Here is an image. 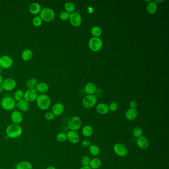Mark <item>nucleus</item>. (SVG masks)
I'll use <instances>...</instances> for the list:
<instances>
[{
  "mask_svg": "<svg viewBox=\"0 0 169 169\" xmlns=\"http://www.w3.org/2000/svg\"><path fill=\"white\" fill-rule=\"evenodd\" d=\"M46 169H56V168H55L54 166H48V167H47V168H46Z\"/></svg>",
  "mask_w": 169,
  "mask_h": 169,
  "instance_id": "c03bdc74",
  "label": "nucleus"
},
{
  "mask_svg": "<svg viewBox=\"0 0 169 169\" xmlns=\"http://www.w3.org/2000/svg\"><path fill=\"white\" fill-rule=\"evenodd\" d=\"M143 130L140 127H137L133 129V134L135 138H138L143 136Z\"/></svg>",
  "mask_w": 169,
  "mask_h": 169,
  "instance_id": "2f4dec72",
  "label": "nucleus"
},
{
  "mask_svg": "<svg viewBox=\"0 0 169 169\" xmlns=\"http://www.w3.org/2000/svg\"><path fill=\"white\" fill-rule=\"evenodd\" d=\"M136 144L139 148L142 150H146L149 146V141L145 136H141L137 138Z\"/></svg>",
  "mask_w": 169,
  "mask_h": 169,
  "instance_id": "2eb2a0df",
  "label": "nucleus"
},
{
  "mask_svg": "<svg viewBox=\"0 0 169 169\" xmlns=\"http://www.w3.org/2000/svg\"><path fill=\"white\" fill-rule=\"evenodd\" d=\"M4 91V89L2 88V87L1 85H0V93H1Z\"/></svg>",
  "mask_w": 169,
  "mask_h": 169,
  "instance_id": "a18cd8bd",
  "label": "nucleus"
},
{
  "mask_svg": "<svg viewBox=\"0 0 169 169\" xmlns=\"http://www.w3.org/2000/svg\"><path fill=\"white\" fill-rule=\"evenodd\" d=\"M33 52L30 49H26L23 50L21 53V58L23 61H27L31 60L33 57Z\"/></svg>",
  "mask_w": 169,
  "mask_h": 169,
  "instance_id": "4be33fe9",
  "label": "nucleus"
},
{
  "mask_svg": "<svg viewBox=\"0 0 169 169\" xmlns=\"http://www.w3.org/2000/svg\"><path fill=\"white\" fill-rule=\"evenodd\" d=\"M96 110L99 114L101 115L107 114L110 111L109 106L104 103L99 104L96 106Z\"/></svg>",
  "mask_w": 169,
  "mask_h": 169,
  "instance_id": "aec40b11",
  "label": "nucleus"
},
{
  "mask_svg": "<svg viewBox=\"0 0 169 169\" xmlns=\"http://www.w3.org/2000/svg\"><path fill=\"white\" fill-rule=\"evenodd\" d=\"M69 16H70V13L66 11L61 12L59 14V17L62 21H66L68 20L69 18Z\"/></svg>",
  "mask_w": 169,
  "mask_h": 169,
  "instance_id": "e433bc0d",
  "label": "nucleus"
},
{
  "mask_svg": "<svg viewBox=\"0 0 169 169\" xmlns=\"http://www.w3.org/2000/svg\"><path fill=\"white\" fill-rule=\"evenodd\" d=\"M16 82L13 78H7L4 80L1 86L4 90L6 91H11L16 88Z\"/></svg>",
  "mask_w": 169,
  "mask_h": 169,
  "instance_id": "9d476101",
  "label": "nucleus"
},
{
  "mask_svg": "<svg viewBox=\"0 0 169 169\" xmlns=\"http://www.w3.org/2000/svg\"><path fill=\"white\" fill-rule=\"evenodd\" d=\"M65 107L63 104L57 103L55 104L52 108V111L55 116H59L63 113Z\"/></svg>",
  "mask_w": 169,
  "mask_h": 169,
  "instance_id": "dca6fc26",
  "label": "nucleus"
},
{
  "mask_svg": "<svg viewBox=\"0 0 169 169\" xmlns=\"http://www.w3.org/2000/svg\"><path fill=\"white\" fill-rule=\"evenodd\" d=\"M2 108L6 111H12L16 106V102L14 99L11 97H5L1 101Z\"/></svg>",
  "mask_w": 169,
  "mask_h": 169,
  "instance_id": "20e7f679",
  "label": "nucleus"
},
{
  "mask_svg": "<svg viewBox=\"0 0 169 169\" xmlns=\"http://www.w3.org/2000/svg\"><path fill=\"white\" fill-rule=\"evenodd\" d=\"M97 102L96 96L91 94L85 96L82 101V105L85 108L87 109L92 108Z\"/></svg>",
  "mask_w": 169,
  "mask_h": 169,
  "instance_id": "423d86ee",
  "label": "nucleus"
},
{
  "mask_svg": "<svg viewBox=\"0 0 169 169\" xmlns=\"http://www.w3.org/2000/svg\"><path fill=\"white\" fill-rule=\"evenodd\" d=\"M57 140L60 143H64L67 140V134L65 133H59L56 136Z\"/></svg>",
  "mask_w": 169,
  "mask_h": 169,
  "instance_id": "f704fd0d",
  "label": "nucleus"
},
{
  "mask_svg": "<svg viewBox=\"0 0 169 169\" xmlns=\"http://www.w3.org/2000/svg\"><path fill=\"white\" fill-rule=\"evenodd\" d=\"M109 110L111 112H115L118 110V104L116 102H112L109 106Z\"/></svg>",
  "mask_w": 169,
  "mask_h": 169,
  "instance_id": "58836bf2",
  "label": "nucleus"
},
{
  "mask_svg": "<svg viewBox=\"0 0 169 169\" xmlns=\"http://www.w3.org/2000/svg\"><path fill=\"white\" fill-rule=\"evenodd\" d=\"M11 119L12 124H20L23 120V115L21 111L15 110L11 115Z\"/></svg>",
  "mask_w": 169,
  "mask_h": 169,
  "instance_id": "4468645a",
  "label": "nucleus"
},
{
  "mask_svg": "<svg viewBox=\"0 0 169 169\" xmlns=\"http://www.w3.org/2000/svg\"><path fill=\"white\" fill-rule=\"evenodd\" d=\"M91 32L95 37H99L102 34V29L97 26H95L91 28Z\"/></svg>",
  "mask_w": 169,
  "mask_h": 169,
  "instance_id": "7c9ffc66",
  "label": "nucleus"
},
{
  "mask_svg": "<svg viewBox=\"0 0 169 169\" xmlns=\"http://www.w3.org/2000/svg\"><path fill=\"white\" fill-rule=\"evenodd\" d=\"M24 94H25V92H23V90L18 89L15 92L13 99H15L16 102H18L24 99Z\"/></svg>",
  "mask_w": 169,
  "mask_h": 169,
  "instance_id": "c756f323",
  "label": "nucleus"
},
{
  "mask_svg": "<svg viewBox=\"0 0 169 169\" xmlns=\"http://www.w3.org/2000/svg\"><path fill=\"white\" fill-rule=\"evenodd\" d=\"M102 161L99 158H95L90 160L89 166L92 169H98L101 167Z\"/></svg>",
  "mask_w": 169,
  "mask_h": 169,
  "instance_id": "b1692460",
  "label": "nucleus"
},
{
  "mask_svg": "<svg viewBox=\"0 0 169 169\" xmlns=\"http://www.w3.org/2000/svg\"><path fill=\"white\" fill-rule=\"evenodd\" d=\"M113 149L115 154L120 157H125L128 153V150L126 146L120 143L115 145Z\"/></svg>",
  "mask_w": 169,
  "mask_h": 169,
  "instance_id": "1a4fd4ad",
  "label": "nucleus"
},
{
  "mask_svg": "<svg viewBox=\"0 0 169 169\" xmlns=\"http://www.w3.org/2000/svg\"><path fill=\"white\" fill-rule=\"evenodd\" d=\"M45 119L48 121H51L55 119V116L52 112H47L44 115Z\"/></svg>",
  "mask_w": 169,
  "mask_h": 169,
  "instance_id": "4c0bfd02",
  "label": "nucleus"
},
{
  "mask_svg": "<svg viewBox=\"0 0 169 169\" xmlns=\"http://www.w3.org/2000/svg\"><path fill=\"white\" fill-rule=\"evenodd\" d=\"M42 7L38 2H32L29 6V11L32 15H38L41 11Z\"/></svg>",
  "mask_w": 169,
  "mask_h": 169,
  "instance_id": "a211bd4d",
  "label": "nucleus"
},
{
  "mask_svg": "<svg viewBox=\"0 0 169 169\" xmlns=\"http://www.w3.org/2000/svg\"><path fill=\"white\" fill-rule=\"evenodd\" d=\"M2 68L1 67H0V73H1L2 71Z\"/></svg>",
  "mask_w": 169,
  "mask_h": 169,
  "instance_id": "49530a36",
  "label": "nucleus"
},
{
  "mask_svg": "<svg viewBox=\"0 0 169 169\" xmlns=\"http://www.w3.org/2000/svg\"><path fill=\"white\" fill-rule=\"evenodd\" d=\"M13 61L12 57L7 55H4L0 57V67L4 69L10 68L13 65Z\"/></svg>",
  "mask_w": 169,
  "mask_h": 169,
  "instance_id": "9b49d317",
  "label": "nucleus"
},
{
  "mask_svg": "<svg viewBox=\"0 0 169 169\" xmlns=\"http://www.w3.org/2000/svg\"><path fill=\"white\" fill-rule=\"evenodd\" d=\"M0 169H2V168H0Z\"/></svg>",
  "mask_w": 169,
  "mask_h": 169,
  "instance_id": "de8ad7c7",
  "label": "nucleus"
},
{
  "mask_svg": "<svg viewBox=\"0 0 169 169\" xmlns=\"http://www.w3.org/2000/svg\"><path fill=\"white\" fill-rule=\"evenodd\" d=\"M88 150H89V152L90 154L92 155V156H97L100 154V148L97 145H90Z\"/></svg>",
  "mask_w": 169,
  "mask_h": 169,
  "instance_id": "a878e982",
  "label": "nucleus"
},
{
  "mask_svg": "<svg viewBox=\"0 0 169 169\" xmlns=\"http://www.w3.org/2000/svg\"><path fill=\"white\" fill-rule=\"evenodd\" d=\"M38 82L37 79L36 78H31L28 79L26 82V86L28 89H31V88H35L37 84L38 83Z\"/></svg>",
  "mask_w": 169,
  "mask_h": 169,
  "instance_id": "cd10ccee",
  "label": "nucleus"
},
{
  "mask_svg": "<svg viewBox=\"0 0 169 169\" xmlns=\"http://www.w3.org/2000/svg\"><path fill=\"white\" fill-rule=\"evenodd\" d=\"M36 101L38 108L43 111L48 109L51 105L50 98L45 94H41L38 95Z\"/></svg>",
  "mask_w": 169,
  "mask_h": 169,
  "instance_id": "f03ea898",
  "label": "nucleus"
},
{
  "mask_svg": "<svg viewBox=\"0 0 169 169\" xmlns=\"http://www.w3.org/2000/svg\"><path fill=\"white\" fill-rule=\"evenodd\" d=\"M69 21L74 26L77 27L82 23V17L78 12H74L70 14L69 17Z\"/></svg>",
  "mask_w": 169,
  "mask_h": 169,
  "instance_id": "ddd939ff",
  "label": "nucleus"
},
{
  "mask_svg": "<svg viewBox=\"0 0 169 169\" xmlns=\"http://www.w3.org/2000/svg\"><path fill=\"white\" fill-rule=\"evenodd\" d=\"M82 146H83L84 147H89L91 145V143H90V140L87 139H85L84 140H83L82 142Z\"/></svg>",
  "mask_w": 169,
  "mask_h": 169,
  "instance_id": "ea45409f",
  "label": "nucleus"
},
{
  "mask_svg": "<svg viewBox=\"0 0 169 169\" xmlns=\"http://www.w3.org/2000/svg\"><path fill=\"white\" fill-rule=\"evenodd\" d=\"M66 134L67 140L71 143H77L80 140V136L77 131L69 130Z\"/></svg>",
  "mask_w": 169,
  "mask_h": 169,
  "instance_id": "f8f14e48",
  "label": "nucleus"
},
{
  "mask_svg": "<svg viewBox=\"0 0 169 169\" xmlns=\"http://www.w3.org/2000/svg\"><path fill=\"white\" fill-rule=\"evenodd\" d=\"M38 95L39 94L35 88L28 89L24 94V99L29 103L32 102L36 101Z\"/></svg>",
  "mask_w": 169,
  "mask_h": 169,
  "instance_id": "0eeeda50",
  "label": "nucleus"
},
{
  "mask_svg": "<svg viewBox=\"0 0 169 169\" xmlns=\"http://www.w3.org/2000/svg\"><path fill=\"white\" fill-rule=\"evenodd\" d=\"M6 133L7 137L10 138H17L22 134V129L20 124L12 123L7 125L6 129Z\"/></svg>",
  "mask_w": 169,
  "mask_h": 169,
  "instance_id": "f257e3e1",
  "label": "nucleus"
},
{
  "mask_svg": "<svg viewBox=\"0 0 169 169\" xmlns=\"http://www.w3.org/2000/svg\"><path fill=\"white\" fill-rule=\"evenodd\" d=\"M137 102L135 101H131L130 103H129V106L131 107L130 108H136V106H137Z\"/></svg>",
  "mask_w": 169,
  "mask_h": 169,
  "instance_id": "a19ab883",
  "label": "nucleus"
},
{
  "mask_svg": "<svg viewBox=\"0 0 169 169\" xmlns=\"http://www.w3.org/2000/svg\"><path fill=\"white\" fill-rule=\"evenodd\" d=\"M90 160L91 159L89 156L84 155L82 157V159H81V163H82L83 166H89Z\"/></svg>",
  "mask_w": 169,
  "mask_h": 169,
  "instance_id": "c9c22d12",
  "label": "nucleus"
},
{
  "mask_svg": "<svg viewBox=\"0 0 169 169\" xmlns=\"http://www.w3.org/2000/svg\"><path fill=\"white\" fill-rule=\"evenodd\" d=\"M157 10V5L156 3L151 1L147 5V10L149 13L153 14Z\"/></svg>",
  "mask_w": 169,
  "mask_h": 169,
  "instance_id": "c85d7f7f",
  "label": "nucleus"
},
{
  "mask_svg": "<svg viewBox=\"0 0 169 169\" xmlns=\"http://www.w3.org/2000/svg\"><path fill=\"white\" fill-rule=\"evenodd\" d=\"M89 47L93 51H98L102 47V41L99 37H93L91 38L88 43Z\"/></svg>",
  "mask_w": 169,
  "mask_h": 169,
  "instance_id": "6e6552de",
  "label": "nucleus"
},
{
  "mask_svg": "<svg viewBox=\"0 0 169 169\" xmlns=\"http://www.w3.org/2000/svg\"><path fill=\"white\" fill-rule=\"evenodd\" d=\"M138 115V111L136 108H130L125 113V117L129 120H135Z\"/></svg>",
  "mask_w": 169,
  "mask_h": 169,
  "instance_id": "6ab92c4d",
  "label": "nucleus"
},
{
  "mask_svg": "<svg viewBox=\"0 0 169 169\" xmlns=\"http://www.w3.org/2000/svg\"><path fill=\"white\" fill-rule=\"evenodd\" d=\"M39 16L41 18L43 21L46 22H51L55 18V12L50 7H44L42 9L39 13Z\"/></svg>",
  "mask_w": 169,
  "mask_h": 169,
  "instance_id": "7ed1b4c3",
  "label": "nucleus"
},
{
  "mask_svg": "<svg viewBox=\"0 0 169 169\" xmlns=\"http://www.w3.org/2000/svg\"><path fill=\"white\" fill-rule=\"evenodd\" d=\"M93 133V129L89 125H85L82 129V134L85 137H90L92 135Z\"/></svg>",
  "mask_w": 169,
  "mask_h": 169,
  "instance_id": "393cba45",
  "label": "nucleus"
},
{
  "mask_svg": "<svg viewBox=\"0 0 169 169\" xmlns=\"http://www.w3.org/2000/svg\"><path fill=\"white\" fill-rule=\"evenodd\" d=\"M79 169H92L89 166H82Z\"/></svg>",
  "mask_w": 169,
  "mask_h": 169,
  "instance_id": "37998d69",
  "label": "nucleus"
},
{
  "mask_svg": "<svg viewBox=\"0 0 169 169\" xmlns=\"http://www.w3.org/2000/svg\"><path fill=\"white\" fill-rule=\"evenodd\" d=\"M3 81H4L3 77H2V76H1V74H0V85H2Z\"/></svg>",
  "mask_w": 169,
  "mask_h": 169,
  "instance_id": "79ce46f5",
  "label": "nucleus"
},
{
  "mask_svg": "<svg viewBox=\"0 0 169 169\" xmlns=\"http://www.w3.org/2000/svg\"><path fill=\"white\" fill-rule=\"evenodd\" d=\"M38 93L44 94L49 90V86L45 82H38L35 88Z\"/></svg>",
  "mask_w": 169,
  "mask_h": 169,
  "instance_id": "412c9836",
  "label": "nucleus"
},
{
  "mask_svg": "<svg viewBox=\"0 0 169 169\" xmlns=\"http://www.w3.org/2000/svg\"><path fill=\"white\" fill-rule=\"evenodd\" d=\"M82 125V120L77 116L72 117L68 122V128L70 130L77 131L80 129Z\"/></svg>",
  "mask_w": 169,
  "mask_h": 169,
  "instance_id": "39448f33",
  "label": "nucleus"
},
{
  "mask_svg": "<svg viewBox=\"0 0 169 169\" xmlns=\"http://www.w3.org/2000/svg\"><path fill=\"white\" fill-rule=\"evenodd\" d=\"M84 90L85 92L88 95H91L96 91V87L92 83H88L87 84L85 85Z\"/></svg>",
  "mask_w": 169,
  "mask_h": 169,
  "instance_id": "bb28decb",
  "label": "nucleus"
},
{
  "mask_svg": "<svg viewBox=\"0 0 169 169\" xmlns=\"http://www.w3.org/2000/svg\"><path fill=\"white\" fill-rule=\"evenodd\" d=\"M43 21L39 16H35L32 20V24L35 27H39L42 24Z\"/></svg>",
  "mask_w": 169,
  "mask_h": 169,
  "instance_id": "72a5a7b5",
  "label": "nucleus"
},
{
  "mask_svg": "<svg viewBox=\"0 0 169 169\" xmlns=\"http://www.w3.org/2000/svg\"><path fill=\"white\" fill-rule=\"evenodd\" d=\"M16 107L20 110V111L26 112L29 110L30 105L28 102L23 99L16 103Z\"/></svg>",
  "mask_w": 169,
  "mask_h": 169,
  "instance_id": "f3484780",
  "label": "nucleus"
},
{
  "mask_svg": "<svg viewBox=\"0 0 169 169\" xmlns=\"http://www.w3.org/2000/svg\"><path fill=\"white\" fill-rule=\"evenodd\" d=\"M32 165L27 161H22L16 166V169H32Z\"/></svg>",
  "mask_w": 169,
  "mask_h": 169,
  "instance_id": "5701e85b",
  "label": "nucleus"
},
{
  "mask_svg": "<svg viewBox=\"0 0 169 169\" xmlns=\"http://www.w3.org/2000/svg\"><path fill=\"white\" fill-rule=\"evenodd\" d=\"M65 10L66 11L68 12H73L75 10V6L73 2H66L65 4Z\"/></svg>",
  "mask_w": 169,
  "mask_h": 169,
  "instance_id": "473e14b6",
  "label": "nucleus"
}]
</instances>
